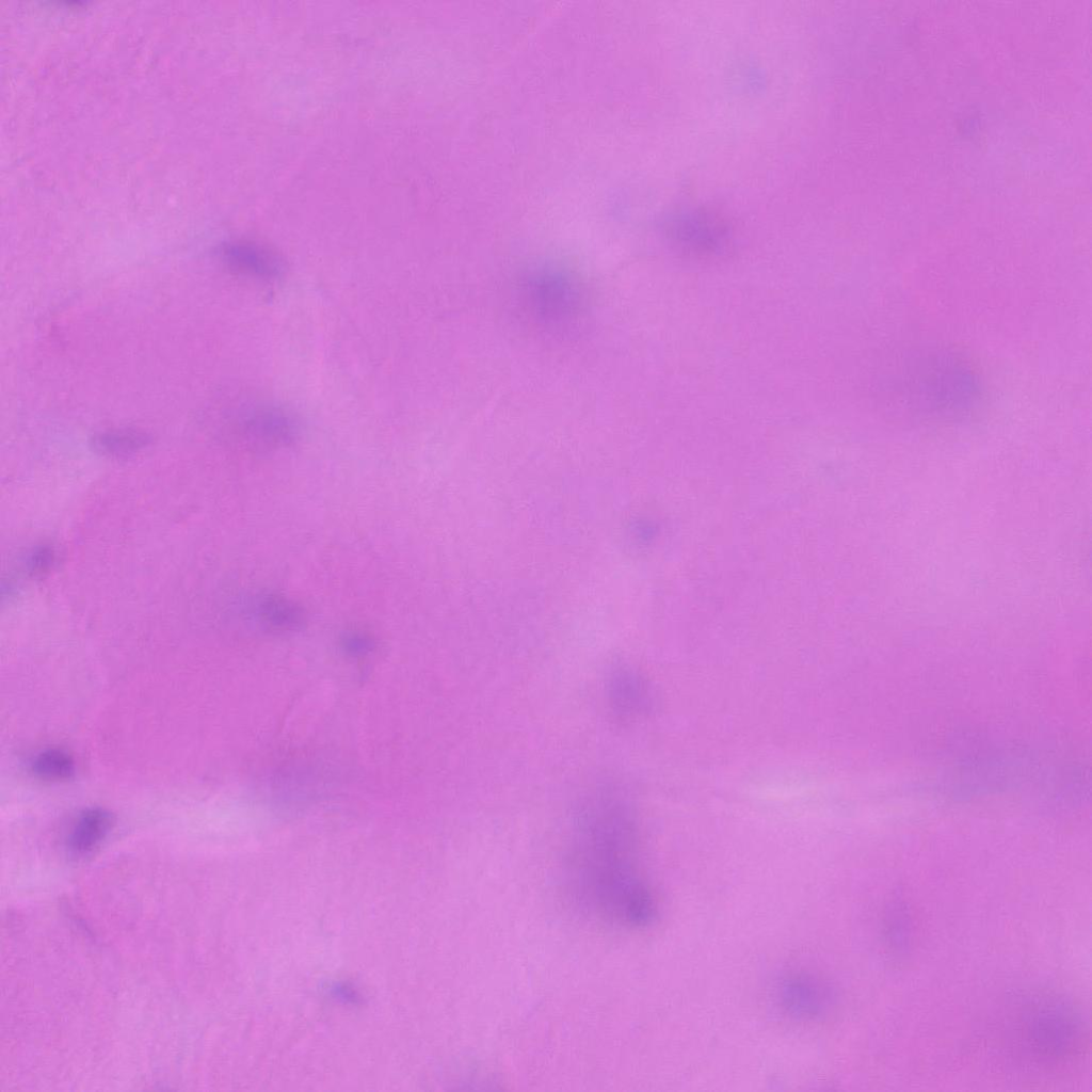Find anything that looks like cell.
<instances>
[{
    "mask_svg": "<svg viewBox=\"0 0 1092 1092\" xmlns=\"http://www.w3.org/2000/svg\"><path fill=\"white\" fill-rule=\"evenodd\" d=\"M667 237L680 256L701 262L727 258L736 243L732 224L706 210L674 216L667 225Z\"/></svg>",
    "mask_w": 1092,
    "mask_h": 1092,
    "instance_id": "obj_4",
    "label": "cell"
},
{
    "mask_svg": "<svg viewBox=\"0 0 1092 1092\" xmlns=\"http://www.w3.org/2000/svg\"><path fill=\"white\" fill-rule=\"evenodd\" d=\"M886 930L892 947L903 950L906 947L911 929L909 916L901 904L892 906V912L887 916Z\"/></svg>",
    "mask_w": 1092,
    "mask_h": 1092,
    "instance_id": "obj_10",
    "label": "cell"
},
{
    "mask_svg": "<svg viewBox=\"0 0 1092 1092\" xmlns=\"http://www.w3.org/2000/svg\"><path fill=\"white\" fill-rule=\"evenodd\" d=\"M1010 1007L1005 1014L1002 1034L1007 1047L1021 1061L1057 1069L1080 1057L1087 1030L1081 1015L1070 1002L1041 993L1024 996Z\"/></svg>",
    "mask_w": 1092,
    "mask_h": 1092,
    "instance_id": "obj_2",
    "label": "cell"
},
{
    "mask_svg": "<svg viewBox=\"0 0 1092 1092\" xmlns=\"http://www.w3.org/2000/svg\"><path fill=\"white\" fill-rule=\"evenodd\" d=\"M151 438L144 432L119 429L98 433L93 438V446L98 452L109 456H128L150 444Z\"/></svg>",
    "mask_w": 1092,
    "mask_h": 1092,
    "instance_id": "obj_8",
    "label": "cell"
},
{
    "mask_svg": "<svg viewBox=\"0 0 1092 1092\" xmlns=\"http://www.w3.org/2000/svg\"><path fill=\"white\" fill-rule=\"evenodd\" d=\"M528 277L526 294L536 316L550 323H561L574 316L578 306V292L569 278L560 272L544 269Z\"/></svg>",
    "mask_w": 1092,
    "mask_h": 1092,
    "instance_id": "obj_5",
    "label": "cell"
},
{
    "mask_svg": "<svg viewBox=\"0 0 1092 1092\" xmlns=\"http://www.w3.org/2000/svg\"><path fill=\"white\" fill-rule=\"evenodd\" d=\"M916 363L901 380L910 406L925 416L938 418L964 413L976 394L971 372L961 362L944 355L926 356Z\"/></svg>",
    "mask_w": 1092,
    "mask_h": 1092,
    "instance_id": "obj_3",
    "label": "cell"
},
{
    "mask_svg": "<svg viewBox=\"0 0 1092 1092\" xmlns=\"http://www.w3.org/2000/svg\"><path fill=\"white\" fill-rule=\"evenodd\" d=\"M54 559L55 553L53 548L48 545L39 546L34 549L28 558V571L35 576L43 575L51 568Z\"/></svg>",
    "mask_w": 1092,
    "mask_h": 1092,
    "instance_id": "obj_11",
    "label": "cell"
},
{
    "mask_svg": "<svg viewBox=\"0 0 1092 1092\" xmlns=\"http://www.w3.org/2000/svg\"><path fill=\"white\" fill-rule=\"evenodd\" d=\"M34 773L46 780L68 778L75 770L71 757L60 750L39 753L32 762Z\"/></svg>",
    "mask_w": 1092,
    "mask_h": 1092,
    "instance_id": "obj_9",
    "label": "cell"
},
{
    "mask_svg": "<svg viewBox=\"0 0 1092 1092\" xmlns=\"http://www.w3.org/2000/svg\"><path fill=\"white\" fill-rule=\"evenodd\" d=\"M111 815L101 808L84 812L71 829L68 848L76 855L92 852L111 829Z\"/></svg>",
    "mask_w": 1092,
    "mask_h": 1092,
    "instance_id": "obj_7",
    "label": "cell"
},
{
    "mask_svg": "<svg viewBox=\"0 0 1092 1092\" xmlns=\"http://www.w3.org/2000/svg\"><path fill=\"white\" fill-rule=\"evenodd\" d=\"M220 255L236 273L259 280H275L285 271V262L275 251L254 241L236 240L225 243Z\"/></svg>",
    "mask_w": 1092,
    "mask_h": 1092,
    "instance_id": "obj_6",
    "label": "cell"
},
{
    "mask_svg": "<svg viewBox=\"0 0 1092 1092\" xmlns=\"http://www.w3.org/2000/svg\"><path fill=\"white\" fill-rule=\"evenodd\" d=\"M630 832L616 792L592 796L578 814L565 879L582 913L612 927L640 929L655 921L658 904L638 869Z\"/></svg>",
    "mask_w": 1092,
    "mask_h": 1092,
    "instance_id": "obj_1",
    "label": "cell"
}]
</instances>
